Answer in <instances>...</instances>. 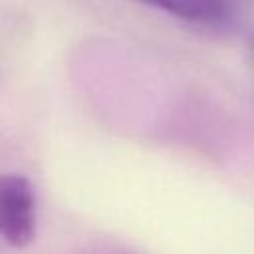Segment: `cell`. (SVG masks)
I'll return each instance as SVG.
<instances>
[{
	"mask_svg": "<svg viewBox=\"0 0 254 254\" xmlns=\"http://www.w3.org/2000/svg\"><path fill=\"white\" fill-rule=\"evenodd\" d=\"M0 234L14 248L28 246L36 234L34 189L16 173L0 175Z\"/></svg>",
	"mask_w": 254,
	"mask_h": 254,
	"instance_id": "6da1fadb",
	"label": "cell"
},
{
	"mask_svg": "<svg viewBox=\"0 0 254 254\" xmlns=\"http://www.w3.org/2000/svg\"><path fill=\"white\" fill-rule=\"evenodd\" d=\"M189 22L210 24L224 12V0H141Z\"/></svg>",
	"mask_w": 254,
	"mask_h": 254,
	"instance_id": "7a4b0ae2",
	"label": "cell"
}]
</instances>
